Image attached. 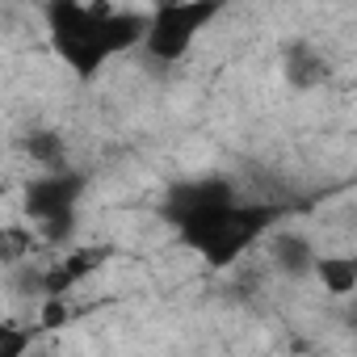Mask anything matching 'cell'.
<instances>
[{
  "instance_id": "3",
  "label": "cell",
  "mask_w": 357,
  "mask_h": 357,
  "mask_svg": "<svg viewBox=\"0 0 357 357\" xmlns=\"http://www.w3.org/2000/svg\"><path fill=\"white\" fill-rule=\"evenodd\" d=\"M315 282L332 294H353L357 290V252H332L319 257L315 265Z\"/></svg>"
},
{
  "instance_id": "2",
  "label": "cell",
  "mask_w": 357,
  "mask_h": 357,
  "mask_svg": "<svg viewBox=\"0 0 357 357\" xmlns=\"http://www.w3.org/2000/svg\"><path fill=\"white\" fill-rule=\"evenodd\" d=\"M315 265H319V252L303 231H278L269 240V269L273 273L298 282V278H315Z\"/></svg>"
},
{
  "instance_id": "1",
  "label": "cell",
  "mask_w": 357,
  "mask_h": 357,
  "mask_svg": "<svg viewBox=\"0 0 357 357\" xmlns=\"http://www.w3.org/2000/svg\"><path fill=\"white\" fill-rule=\"evenodd\" d=\"M219 9V0H168V5L147 22V51L160 55V59H176L194 34L206 26V17Z\"/></svg>"
}]
</instances>
